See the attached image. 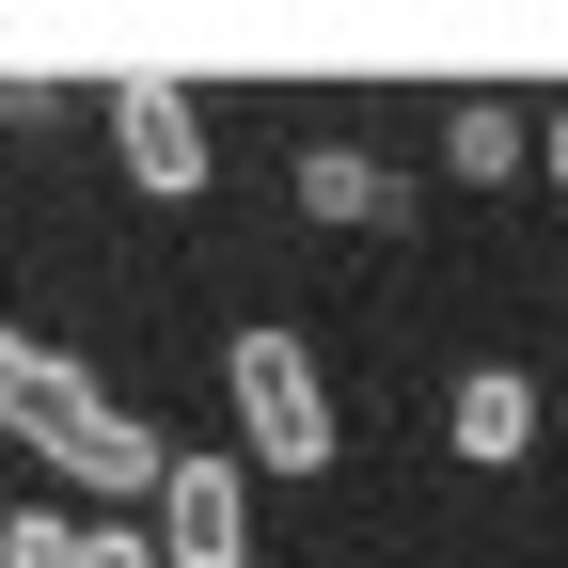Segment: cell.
Listing matches in <instances>:
<instances>
[{
	"instance_id": "cell-8",
	"label": "cell",
	"mask_w": 568,
	"mask_h": 568,
	"mask_svg": "<svg viewBox=\"0 0 568 568\" xmlns=\"http://www.w3.org/2000/svg\"><path fill=\"white\" fill-rule=\"evenodd\" d=\"M0 568H80V521H48V506H17V521H0Z\"/></svg>"
},
{
	"instance_id": "cell-6",
	"label": "cell",
	"mask_w": 568,
	"mask_h": 568,
	"mask_svg": "<svg viewBox=\"0 0 568 568\" xmlns=\"http://www.w3.org/2000/svg\"><path fill=\"white\" fill-rule=\"evenodd\" d=\"M443 174H458V190H506V174H537V126H521L506 95H458V111H443Z\"/></svg>"
},
{
	"instance_id": "cell-2",
	"label": "cell",
	"mask_w": 568,
	"mask_h": 568,
	"mask_svg": "<svg viewBox=\"0 0 568 568\" xmlns=\"http://www.w3.org/2000/svg\"><path fill=\"white\" fill-rule=\"evenodd\" d=\"M222 410H237V458L253 474H332V443H347V426H332V379H316V347L301 332H237L222 347Z\"/></svg>"
},
{
	"instance_id": "cell-5",
	"label": "cell",
	"mask_w": 568,
	"mask_h": 568,
	"mask_svg": "<svg viewBox=\"0 0 568 568\" xmlns=\"http://www.w3.org/2000/svg\"><path fill=\"white\" fill-rule=\"evenodd\" d=\"M443 443H458L474 474H521V458H537V379H521V364H474V379L443 395Z\"/></svg>"
},
{
	"instance_id": "cell-4",
	"label": "cell",
	"mask_w": 568,
	"mask_h": 568,
	"mask_svg": "<svg viewBox=\"0 0 568 568\" xmlns=\"http://www.w3.org/2000/svg\"><path fill=\"white\" fill-rule=\"evenodd\" d=\"M111 159L142 205H190L205 190V95L190 80H111Z\"/></svg>"
},
{
	"instance_id": "cell-3",
	"label": "cell",
	"mask_w": 568,
	"mask_h": 568,
	"mask_svg": "<svg viewBox=\"0 0 568 568\" xmlns=\"http://www.w3.org/2000/svg\"><path fill=\"white\" fill-rule=\"evenodd\" d=\"M159 568H253V458L237 443H190L159 474Z\"/></svg>"
},
{
	"instance_id": "cell-10",
	"label": "cell",
	"mask_w": 568,
	"mask_h": 568,
	"mask_svg": "<svg viewBox=\"0 0 568 568\" xmlns=\"http://www.w3.org/2000/svg\"><path fill=\"white\" fill-rule=\"evenodd\" d=\"M537 174H552V190H568V111H537Z\"/></svg>"
},
{
	"instance_id": "cell-7",
	"label": "cell",
	"mask_w": 568,
	"mask_h": 568,
	"mask_svg": "<svg viewBox=\"0 0 568 568\" xmlns=\"http://www.w3.org/2000/svg\"><path fill=\"white\" fill-rule=\"evenodd\" d=\"M301 205H316V222H410V174H379L364 142H316V159H301Z\"/></svg>"
},
{
	"instance_id": "cell-9",
	"label": "cell",
	"mask_w": 568,
	"mask_h": 568,
	"mask_svg": "<svg viewBox=\"0 0 568 568\" xmlns=\"http://www.w3.org/2000/svg\"><path fill=\"white\" fill-rule=\"evenodd\" d=\"M80 568H159V537L142 521H80Z\"/></svg>"
},
{
	"instance_id": "cell-1",
	"label": "cell",
	"mask_w": 568,
	"mask_h": 568,
	"mask_svg": "<svg viewBox=\"0 0 568 568\" xmlns=\"http://www.w3.org/2000/svg\"><path fill=\"white\" fill-rule=\"evenodd\" d=\"M0 426L63 474V489H95V506L126 521V506H159V474H174V443L142 426L95 364H63V347H32V332H0Z\"/></svg>"
}]
</instances>
